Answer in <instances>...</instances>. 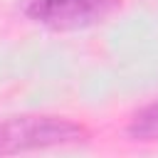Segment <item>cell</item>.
I'll return each mask as SVG.
<instances>
[{
	"label": "cell",
	"mask_w": 158,
	"mask_h": 158,
	"mask_svg": "<svg viewBox=\"0 0 158 158\" xmlns=\"http://www.w3.org/2000/svg\"><path fill=\"white\" fill-rule=\"evenodd\" d=\"M89 133L81 123L64 116H44V114H25L0 121V158L69 146L84 141Z\"/></svg>",
	"instance_id": "6da1fadb"
},
{
	"label": "cell",
	"mask_w": 158,
	"mask_h": 158,
	"mask_svg": "<svg viewBox=\"0 0 158 158\" xmlns=\"http://www.w3.org/2000/svg\"><path fill=\"white\" fill-rule=\"evenodd\" d=\"M116 5L118 0H30L25 12L49 30H81L109 17Z\"/></svg>",
	"instance_id": "7a4b0ae2"
},
{
	"label": "cell",
	"mask_w": 158,
	"mask_h": 158,
	"mask_svg": "<svg viewBox=\"0 0 158 158\" xmlns=\"http://www.w3.org/2000/svg\"><path fill=\"white\" fill-rule=\"evenodd\" d=\"M128 136L136 141H158V101L133 114L128 123Z\"/></svg>",
	"instance_id": "3957f363"
}]
</instances>
